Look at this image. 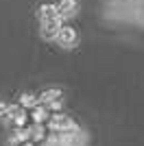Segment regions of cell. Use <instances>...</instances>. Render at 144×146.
Segmentation results:
<instances>
[{"label":"cell","mask_w":144,"mask_h":146,"mask_svg":"<svg viewBox=\"0 0 144 146\" xmlns=\"http://www.w3.org/2000/svg\"><path fill=\"white\" fill-rule=\"evenodd\" d=\"M55 42L59 44L61 48H74L79 44V33L72 29V26H61L57 37H55Z\"/></svg>","instance_id":"cell-1"},{"label":"cell","mask_w":144,"mask_h":146,"mask_svg":"<svg viewBox=\"0 0 144 146\" xmlns=\"http://www.w3.org/2000/svg\"><path fill=\"white\" fill-rule=\"evenodd\" d=\"M61 26H63V22H61L59 15H57V18H53V20L42 22V37H44V39H48V42H50V39H55Z\"/></svg>","instance_id":"cell-2"},{"label":"cell","mask_w":144,"mask_h":146,"mask_svg":"<svg viewBox=\"0 0 144 146\" xmlns=\"http://www.w3.org/2000/svg\"><path fill=\"white\" fill-rule=\"evenodd\" d=\"M77 0H59V5H57V13H59L61 20L66 18H72L74 13H77Z\"/></svg>","instance_id":"cell-3"},{"label":"cell","mask_w":144,"mask_h":146,"mask_svg":"<svg viewBox=\"0 0 144 146\" xmlns=\"http://www.w3.org/2000/svg\"><path fill=\"white\" fill-rule=\"evenodd\" d=\"M50 124L57 131H72L74 129V122H72L70 116H63V113H57V116L50 118Z\"/></svg>","instance_id":"cell-4"},{"label":"cell","mask_w":144,"mask_h":146,"mask_svg":"<svg viewBox=\"0 0 144 146\" xmlns=\"http://www.w3.org/2000/svg\"><path fill=\"white\" fill-rule=\"evenodd\" d=\"M39 20H42V22H46V20H53V18H57V15H59V13H57V5H42L39 7Z\"/></svg>","instance_id":"cell-5"},{"label":"cell","mask_w":144,"mask_h":146,"mask_svg":"<svg viewBox=\"0 0 144 146\" xmlns=\"http://www.w3.org/2000/svg\"><path fill=\"white\" fill-rule=\"evenodd\" d=\"M57 98H61V90L59 87H50V90H46V92L39 94V103L48 105V103H53V100H57Z\"/></svg>","instance_id":"cell-6"},{"label":"cell","mask_w":144,"mask_h":146,"mask_svg":"<svg viewBox=\"0 0 144 146\" xmlns=\"http://www.w3.org/2000/svg\"><path fill=\"white\" fill-rule=\"evenodd\" d=\"M74 131V129H72ZM63 146H81V142H83V137H81V133H70V131H63Z\"/></svg>","instance_id":"cell-7"},{"label":"cell","mask_w":144,"mask_h":146,"mask_svg":"<svg viewBox=\"0 0 144 146\" xmlns=\"http://www.w3.org/2000/svg\"><path fill=\"white\" fill-rule=\"evenodd\" d=\"M37 103H39V96L31 94V92H24L22 96H20V105L22 107H37Z\"/></svg>","instance_id":"cell-8"},{"label":"cell","mask_w":144,"mask_h":146,"mask_svg":"<svg viewBox=\"0 0 144 146\" xmlns=\"http://www.w3.org/2000/svg\"><path fill=\"white\" fill-rule=\"evenodd\" d=\"M46 116H48V113H46L44 107H33V120H35V122H42Z\"/></svg>","instance_id":"cell-9"}]
</instances>
